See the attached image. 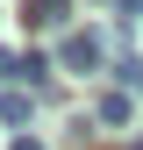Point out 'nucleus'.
Wrapping results in <instances>:
<instances>
[{"label":"nucleus","instance_id":"nucleus-1","mask_svg":"<svg viewBox=\"0 0 143 150\" xmlns=\"http://www.w3.org/2000/svg\"><path fill=\"white\" fill-rule=\"evenodd\" d=\"M100 57H107V50H100V36H93V29L57 43V64H64V71H100Z\"/></svg>","mask_w":143,"mask_h":150},{"label":"nucleus","instance_id":"nucleus-2","mask_svg":"<svg viewBox=\"0 0 143 150\" xmlns=\"http://www.w3.org/2000/svg\"><path fill=\"white\" fill-rule=\"evenodd\" d=\"M22 14H29L36 29H64L72 22V0H22Z\"/></svg>","mask_w":143,"mask_h":150},{"label":"nucleus","instance_id":"nucleus-3","mask_svg":"<svg viewBox=\"0 0 143 150\" xmlns=\"http://www.w3.org/2000/svg\"><path fill=\"white\" fill-rule=\"evenodd\" d=\"M29 115H36V100H29L22 86H7V93H0V122H7V129H22Z\"/></svg>","mask_w":143,"mask_h":150},{"label":"nucleus","instance_id":"nucleus-4","mask_svg":"<svg viewBox=\"0 0 143 150\" xmlns=\"http://www.w3.org/2000/svg\"><path fill=\"white\" fill-rule=\"evenodd\" d=\"M93 115H100L107 129H122V122H129V93H100V100H93Z\"/></svg>","mask_w":143,"mask_h":150},{"label":"nucleus","instance_id":"nucleus-5","mask_svg":"<svg viewBox=\"0 0 143 150\" xmlns=\"http://www.w3.org/2000/svg\"><path fill=\"white\" fill-rule=\"evenodd\" d=\"M14 150H43V143H36V136H14Z\"/></svg>","mask_w":143,"mask_h":150},{"label":"nucleus","instance_id":"nucleus-6","mask_svg":"<svg viewBox=\"0 0 143 150\" xmlns=\"http://www.w3.org/2000/svg\"><path fill=\"white\" fill-rule=\"evenodd\" d=\"M115 7H136V0H115Z\"/></svg>","mask_w":143,"mask_h":150},{"label":"nucleus","instance_id":"nucleus-7","mask_svg":"<svg viewBox=\"0 0 143 150\" xmlns=\"http://www.w3.org/2000/svg\"><path fill=\"white\" fill-rule=\"evenodd\" d=\"M136 150H143V136H136Z\"/></svg>","mask_w":143,"mask_h":150}]
</instances>
